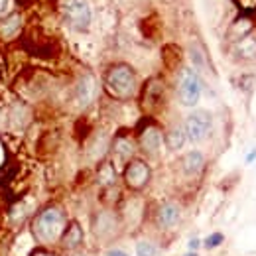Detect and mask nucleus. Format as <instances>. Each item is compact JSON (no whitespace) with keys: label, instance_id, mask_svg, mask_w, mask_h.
Returning a JSON list of instances; mask_svg holds the SVG:
<instances>
[{"label":"nucleus","instance_id":"f257e3e1","mask_svg":"<svg viewBox=\"0 0 256 256\" xmlns=\"http://www.w3.org/2000/svg\"><path fill=\"white\" fill-rule=\"evenodd\" d=\"M34 230L36 234L44 240V242H52L56 238H60L64 234V215L60 209L52 207L46 209L34 223Z\"/></svg>","mask_w":256,"mask_h":256},{"label":"nucleus","instance_id":"412c9836","mask_svg":"<svg viewBox=\"0 0 256 256\" xmlns=\"http://www.w3.org/2000/svg\"><path fill=\"white\" fill-rule=\"evenodd\" d=\"M184 256H197V252H188V254H184Z\"/></svg>","mask_w":256,"mask_h":256},{"label":"nucleus","instance_id":"0eeeda50","mask_svg":"<svg viewBox=\"0 0 256 256\" xmlns=\"http://www.w3.org/2000/svg\"><path fill=\"white\" fill-rule=\"evenodd\" d=\"M180 219H182V211H180V207L176 203H164L160 207L158 221H160L162 226L172 228V226H176L180 223Z\"/></svg>","mask_w":256,"mask_h":256},{"label":"nucleus","instance_id":"f8f14e48","mask_svg":"<svg viewBox=\"0 0 256 256\" xmlns=\"http://www.w3.org/2000/svg\"><path fill=\"white\" fill-rule=\"evenodd\" d=\"M166 142H168V148H170L172 152L182 150V148L186 146V142H188L186 130H184V128H180V126L172 128V130L168 132V136H166Z\"/></svg>","mask_w":256,"mask_h":256},{"label":"nucleus","instance_id":"6ab92c4d","mask_svg":"<svg viewBox=\"0 0 256 256\" xmlns=\"http://www.w3.org/2000/svg\"><path fill=\"white\" fill-rule=\"evenodd\" d=\"M254 160H256V148L250 152V154H248V156H246V160H244V162H246V164H252Z\"/></svg>","mask_w":256,"mask_h":256},{"label":"nucleus","instance_id":"20e7f679","mask_svg":"<svg viewBox=\"0 0 256 256\" xmlns=\"http://www.w3.org/2000/svg\"><path fill=\"white\" fill-rule=\"evenodd\" d=\"M108 89L118 96H126L134 89V71L128 65H116L106 75Z\"/></svg>","mask_w":256,"mask_h":256},{"label":"nucleus","instance_id":"1a4fd4ad","mask_svg":"<svg viewBox=\"0 0 256 256\" xmlns=\"http://www.w3.org/2000/svg\"><path fill=\"white\" fill-rule=\"evenodd\" d=\"M184 172L188 174V176H195V174H199L201 170H203V166H205V156H203V152H199V150H192V152H188L186 156H184Z\"/></svg>","mask_w":256,"mask_h":256},{"label":"nucleus","instance_id":"dca6fc26","mask_svg":"<svg viewBox=\"0 0 256 256\" xmlns=\"http://www.w3.org/2000/svg\"><path fill=\"white\" fill-rule=\"evenodd\" d=\"M192 58H193V62L197 64V67H203V54H199V52L192 50Z\"/></svg>","mask_w":256,"mask_h":256},{"label":"nucleus","instance_id":"aec40b11","mask_svg":"<svg viewBox=\"0 0 256 256\" xmlns=\"http://www.w3.org/2000/svg\"><path fill=\"white\" fill-rule=\"evenodd\" d=\"M8 4H10V0H0V14H2V12H6Z\"/></svg>","mask_w":256,"mask_h":256},{"label":"nucleus","instance_id":"a211bd4d","mask_svg":"<svg viewBox=\"0 0 256 256\" xmlns=\"http://www.w3.org/2000/svg\"><path fill=\"white\" fill-rule=\"evenodd\" d=\"M106 256H130V254H128L126 250H122V248H110L106 252Z\"/></svg>","mask_w":256,"mask_h":256},{"label":"nucleus","instance_id":"ddd939ff","mask_svg":"<svg viewBox=\"0 0 256 256\" xmlns=\"http://www.w3.org/2000/svg\"><path fill=\"white\" fill-rule=\"evenodd\" d=\"M236 54L244 60H254L256 58V38L254 36H244L242 40L236 42Z\"/></svg>","mask_w":256,"mask_h":256},{"label":"nucleus","instance_id":"423d86ee","mask_svg":"<svg viewBox=\"0 0 256 256\" xmlns=\"http://www.w3.org/2000/svg\"><path fill=\"white\" fill-rule=\"evenodd\" d=\"M124 180L130 188L134 190H140L148 184L150 180V168L146 166V162L142 160H132L128 164L126 172H124Z\"/></svg>","mask_w":256,"mask_h":256},{"label":"nucleus","instance_id":"9b49d317","mask_svg":"<svg viewBox=\"0 0 256 256\" xmlns=\"http://www.w3.org/2000/svg\"><path fill=\"white\" fill-rule=\"evenodd\" d=\"M81 240H83V230H81L79 223H71L64 230V234H62V242H64L65 248H73Z\"/></svg>","mask_w":256,"mask_h":256},{"label":"nucleus","instance_id":"6e6552de","mask_svg":"<svg viewBox=\"0 0 256 256\" xmlns=\"http://www.w3.org/2000/svg\"><path fill=\"white\" fill-rule=\"evenodd\" d=\"M95 95V79L91 75H83L77 83V89H75V98L79 104H87Z\"/></svg>","mask_w":256,"mask_h":256},{"label":"nucleus","instance_id":"7ed1b4c3","mask_svg":"<svg viewBox=\"0 0 256 256\" xmlns=\"http://www.w3.org/2000/svg\"><path fill=\"white\" fill-rule=\"evenodd\" d=\"M178 93H180L182 104L188 106V108H193L201 100V79L193 69H186L182 73Z\"/></svg>","mask_w":256,"mask_h":256},{"label":"nucleus","instance_id":"4be33fe9","mask_svg":"<svg viewBox=\"0 0 256 256\" xmlns=\"http://www.w3.org/2000/svg\"><path fill=\"white\" fill-rule=\"evenodd\" d=\"M40 256H52V254H46V252H44V254H40Z\"/></svg>","mask_w":256,"mask_h":256},{"label":"nucleus","instance_id":"2eb2a0df","mask_svg":"<svg viewBox=\"0 0 256 256\" xmlns=\"http://www.w3.org/2000/svg\"><path fill=\"white\" fill-rule=\"evenodd\" d=\"M224 240L223 232H211L205 240H203V246L207 248V250H213V248H217V246H221Z\"/></svg>","mask_w":256,"mask_h":256},{"label":"nucleus","instance_id":"4468645a","mask_svg":"<svg viewBox=\"0 0 256 256\" xmlns=\"http://www.w3.org/2000/svg\"><path fill=\"white\" fill-rule=\"evenodd\" d=\"M134 252L136 256H156V244L150 242V240H138L136 246H134Z\"/></svg>","mask_w":256,"mask_h":256},{"label":"nucleus","instance_id":"9d476101","mask_svg":"<svg viewBox=\"0 0 256 256\" xmlns=\"http://www.w3.org/2000/svg\"><path fill=\"white\" fill-rule=\"evenodd\" d=\"M142 148L150 154H158L162 148V134L156 128H148L144 134H142Z\"/></svg>","mask_w":256,"mask_h":256},{"label":"nucleus","instance_id":"f3484780","mask_svg":"<svg viewBox=\"0 0 256 256\" xmlns=\"http://www.w3.org/2000/svg\"><path fill=\"white\" fill-rule=\"evenodd\" d=\"M201 246V240L199 238H192L190 242H188V248H190V252H197V248Z\"/></svg>","mask_w":256,"mask_h":256},{"label":"nucleus","instance_id":"39448f33","mask_svg":"<svg viewBox=\"0 0 256 256\" xmlns=\"http://www.w3.org/2000/svg\"><path fill=\"white\" fill-rule=\"evenodd\" d=\"M67 16L71 20V24L77 30H87L93 22V8L89 4V0H69L67 6Z\"/></svg>","mask_w":256,"mask_h":256},{"label":"nucleus","instance_id":"f03ea898","mask_svg":"<svg viewBox=\"0 0 256 256\" xmlns=\"http://www.w3.org/2000/svg\"><path fill=\"white\" fill-rule=\"evenodd\" d=\"M213 126V116L209 110H195L186 118V136L190 142H203Z\"/></svg>","mask_w":256,"mask_h":256}]
</instances>
